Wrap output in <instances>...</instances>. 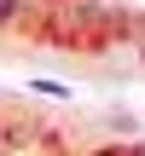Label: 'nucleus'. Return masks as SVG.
<instances>
[{
	"label": "nucleus",
	"mask_w": 145,
	"mask_h": 156,
	"mask_svg": "<svg viewBox=\"0 0 145 156\" xmlns=\"http://www.w3.org/2000/svg\"><path fill=\"white\" fill-rule=\"evenodd\" d=\"M17 12H23V0H0V29H12V23H17Z\"/></svg>",
	"instance_id": "nucleus-1"
},
{
	"label": "nucleus",
	"mask_w": 145,
	"mask_h": 156,
	"mask_svg": "<svg viewBox=\"0 0 145 156\" xmlns=\"http://www.w3.org/2000/svg\"><path fill=\"white\" fill-rule=\"evenodd\" d=\"M139 156H145V145H139Z\"/></svg>",
	"instance_id": "nucleus-2"
}]
</instances>
